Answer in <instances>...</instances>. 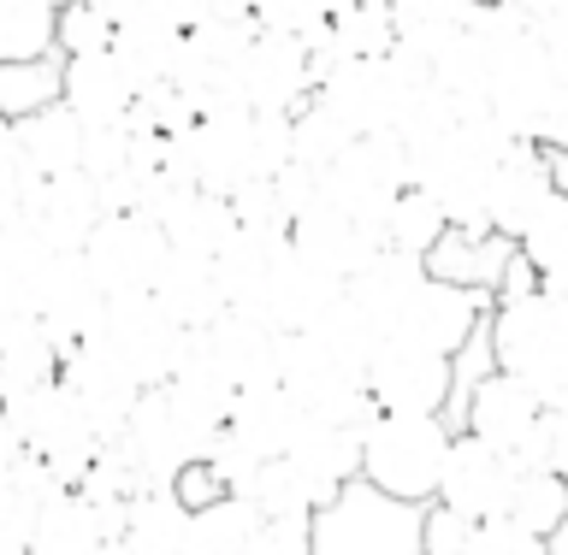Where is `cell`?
I'll return each instance as SVG.
<instances>
[{
    "instance_id": "50",
    "label": "cell",
    "mask_w": 568,
    "mask_h": 555,
    "mask_svg": "<svg viewBox=\"0 0 568 555\" xmlns=\"http://www.w3.org/2000/svg\"><path fill=\"white\" fill-rule=\"evenodd\" d=\"M95 555H131V549H124V538H113V544H101Z\"/></svg>"
},
{
    "instance_id": "17",
    "label": "cell",
    "mask_w": 568,
    "mask_h": 555,
    "mask_svg": "<svg viewBox=\"0 0 568 555\" xmlns=\"http://www.w3.org/2000/svg\"><path fill=\"white\" fill-rule=\"evenodd\" d=\"M106 296L89 255H53L48 273H42V301H36V314H42V326L60 337V349H78V343H95L101 337V319H106Z\"/></svg>"
},
{
    "instance_id": "51",
    "label": "cell",
    "mask_w": 568,
    "mask_h": 555,
    "mask_svg": "<svg viewBox=\"0 0 568 555\" xmlns=\"http://www.w3.org/2000/svg\"><path fill=\"white\" fill-rule=\"evenodd\" d=\"M53 7H71V0H53Z\"/></svg>"
},
{
    "instance_id": "20",
    "label": "cell",
    "mask_w": 568,
    "mask_h": 555,
    "mask_svg": "<svg viewBox=\"0 0 568 555\" xmlns=\"http://www.w3.org/2000/svg\"><path fill=\"white\" fill-rule=\"evenodd\" d=\"M284 461H291L296 479L308 485L314 514H320L337 491L362 479V432H349V425H332V420H308V432L296 438V450L284 455Z\"/></svg>"
},
{
    "instance_id": "7",
    "label": "cell",
    "mask_w": 568,
    "mask_h": 555,
    "mask_svg": "<svg viewBox=\"0 0 568 555\" xmlns=\"http://www.w3.org/2000/svg\"><path fill=\"white\" fill-rule=\"evenodd\" d=\"M95 343L113 349L124 361V372L149 390V384H166L178 372V361H184V349H190V331L160 308V296H113Z\"/></svg>"
},
{
    "instance_id": "3",
    "label": "cell",
    "mask_w": 568,
    "mask_h": 555,
    "mask_svg": "<svg viewBox=\"0 0 568 555\" xmlns=\"http://www.w3.org/2000/svg\"><path fill=\"white\" fill-rule=\"evenodd\" d=\"M562 106H568V78L557 71V60H550L539 24L497 48V60H491V89H486V113L504 124L509 136L545 142Z\"/></svg>"
},
{
    "instance_id": "22",
    "label": "cell",
    "mask_w": 568,
    "mask_h": 555,
    "mask_svg": "<svg viewBox=\"0 0 568 555\" xmlns=\"http://www.w3.org/2000/svg\"><path fill=\"white\" fill-rule=\"evenodd\" d=\"M314 48V71L326 78V71L349 65V60H379V53L397 48V24H390V0H355L332 18L326 30L308 35Z\"/></svg>"
},
{
    "instance_id": "2",
    "label": "cell",
    "mask_w": 568,
    "mask_h": 555,
    "mask_svg": "<svg viewBox=\"0 0 568 555\" xmlns=\"http://www.w3.org/2000/svg\"><path fill=\"white\" fill-rule=\"evenodd\" d=\"M308 532H314V555H420L426 508L397 503L379 485L355 479L314 514Z\"/></svg>"
},
{
    "instance_id": "26",
    "label": "cell",
    "mask_w": 568,
    "mask_h": 555,
    "mask_svg": "<svg viewBox=\"0 0 568 555\" xmlns=\"http://www.w3.org/2000/svg\"><path fill=\"white\" fill-rule=\"evenodd\" d=\"M12 136H18V148H24L36 177H71V172H83V136H89V124L71 113L65 101L48 106V113H36V119H24V124H12Z\"/></svg>"
},
{
    "instance_id": "33",
    "label": "cell",
    "mask_w": 568,
    "mask_h": 555,
    "mask_svg": "<svg viewBox=\"0 0 568 555\" xmlns=\"http://www.w3.org/2000/svg\"><path fill=\"white\" fill-rule=\"evenodd\" d=\"M450 237V213H444L426 189H403L397 207L385 219V248H403V255L433 260V248Z\"/></svg>"
},
{
    "instance_id": "29",
    "label": "cell",
    "mask_w": 568,
    "mask_h": 555,
    "mask_svg": "<svg viewBox=\"0 0 568 555\" xmlns=\"http://www.w3.org/2000/svg\"><path fill=\"white\" fill-rule=\"evenodd\" d=\"M474 7L468 0H390V24H397V48L420 53L426 65L468 30Z\"/></svg>"
},
{
    "instance_id": "30",
    "label": "cell",
    "mask_w": 568,
    "mask_h": 555,
    "mask_svg": "<svg viewBox=\"0 0 568 555\" xmlns=\"http://www.w3.org/2000/svg\"><path fill=\"white\" fill-rule=\"evenodd\" d=\"M60 367H65L60 337H53L42 319H30L24 331H12L7 343H0V402L24 397V390H36V384H53Z\"/></svg>"
},
{
    "instance_id": "49",
    "label": "cell",
    "mask_w": 568,
    "mask_h": 555,
    "mask_svg": "<svg viewBox=\"0 0 568 555\" xmlns=\"http://www.w3.org/2000/svg\"><path fill=\"white\" fill-rule=\"evenodd\" d=\"M550 420H557V432H562V438H568V397H562V402H557V408H550Z\"/></svg>"
},
{
    "instance_id": "18",
    "label": "cell",
    "mask_w": 568,
    "mask_h": 555,
    "mask_svg": "<svg viewBox=\"0 0 568 555\" xmlns=\"http://www.w3.org/2000/svg\"><path fill=\"white\" fill-rule=\"evenodd\" d=\"M308 402L296 397V390H284V379L273 384H248L237 390V402H231V420L225 432L243 443V450H255L261 461H284L296 450V438L308 432Z\"/></svg>"
},
{
    "instance_id": "35",
    "label": "cell",
    "mask_w": 568,
    "mask_h": 555,
    "mask_svg": "<svg viewBox=\"0 0 568 555\" xmlns=\"http://www.w3.org/2000/svg\"><path fill=\"white\" fill-rule=\"evenodd\" d=\"M248 503L261 508V521H314V496L296 479L291 461H266L248 485Z\"/></svg>"
},
{
    "instance_id": "25",
    "label": "cell",
    "mask_w": 568,
    "mask_h": 555,
    "mask_svg": "<svg viewBox=\"0 0 568 555\" xmlns=\"http://www.w3.org/2000/svg\"><path fill=\"white\" fill-rule=\"evenodd\" d=\"M154 296L184 331H207V326H220V319L231 314L220 260H202V255H172V266H166V278H160Z\"/></svg>"
},
{
    "instance_id": "4",
    "label": "cell",
    "mask_w": 568,
    "mask_h": 555,
    "mask_svg": "<svg viewBox=\"0 0 568 555\" xmlns=\"http://www.w3.org/2000/svg\"><path fill=\"white\" fill-rule=\"evenodd\" d=\"M491 343H497V367L521 372L550 408L568 397V314L545 290L497 301L491 308Z\"/></svg>"
},
{
    "instance_id": "48",
    "label": "cell",
    "mask_w": 568,
    "mask_h": 555,
    "mask_svg": "<svg viewBox=\"0 0 568 555\" xmlns=\"http://www.w3.org/2000/svg\"><path fill=\"white\" fill-rule=\"evenodd\" d=\"M545 544H550V555H568V521H562L557 532H550V538H545Z\"/></svg>"
},
{
    "instance_id": "10",
    "label": "cell",
    "mask_w": 568,
    "mask_h": 555,
    "mask_svg": "<svg viewBox=\"0 0 568 555\" xmlns=\"http://www.w3.org/2000/svg\"><path fill=\"white\" fill-rule=\"evenodd\" d=\"M367 390L385 414H450L456 397V361L420 343H390L367 361Z\"/></svg>"
},
{
    "instance_id": "12",
    "label": "cell",
    "mask_w": 568,
    "mask_h": 555,
    "mask_svg": "<svg viewBox=\"0 0 568 555\" xmlns=\"http://www.w3.org/2000/svg\"><path fill=\"white\" fill-rule=\"evenodd\" d=\"M291 248L302 260H314L320 273H332L337 284H355L385 255V225H367V219H355V213H344L337 202H326V195H314V202L291 219Z\"/></svg>"
},
{
    "instance_id": "27",
    "label": "cell",
    "mask_w": 568,
    "mask_h": 555,
    "mask_svg": "<svg viewBox=\"0 0 568 555\" xmlns=\"http://www.w3.org/2000/svg\"><path fill=\"white\" fill-rule=\"evenodd\" d=\"M65 101V53H36V60H7L0 65V119L24 124L36 113Z\"/></svg>"
},
{
    "instance_id": "45",
    "label": "cell",
    "mask_w": 568,
    "mask_h": 555,
    "mask_svg": "<svg viewBox=\"0 0 568 555\" xmlns=\"http://www.w3.org/2000/svg\"><path fill=\"white\" fill-rule=\"evenodd\" d=\"M545 166H550V184H557V195H568V148L545 142Z\"/></svg>"
},
{
    "instance_id": "40",
    "label": "cell",
    "mask_w": 568,
    "mask_h": 555,
    "mask_svg": "<svg viewBox=\"0 0 568 555\" xmlns=\"http://www.w3.org/2000/svg\"><path fill=\"white\" fill-rule=\"evenodd\" d=\"M172 491H178V503H184L190 514H202V508H213V503H225V496H231V485L213 473V461H190V467L172 479Z\"/></svg>"
},
{
    "instance_id": "32",
    "label": "cell",
    "mask_w": 568,
    "mask_h": 555,
    "mask_svg": "<svg viewBox=\"0 0 568 555\" xmlns=\"http://www.w3.org/2000/svg\"><path fill=\"white\" fill-rule=\"evenodd\" d=\"M60 48V7L53 0H0V65L36 60Z\"/></svg>"
},
{
    "instance_id": "21",
    "label": "cell",
    "mask_w": 568,
    "mask_h": 555,
    "mask_svg": "<svg viewBox=\"0 0 568 555\" xmlns=\"http://www.w3.org/2000/svg\"><path fill=\"white\" fill-rule=\"evenodd\" d=\"M136 101H142V89H136V78L124 71V60L113 48L65 60V106L83 124H119V119L136 113Z\"/></svg>"
},
{
    "instance_id": "9",
    "label": "cell",
    "mask_w": 568,
    "mask_h": 555,
    "mask_svg": "<svg viewBox=\"0 0 568 555\" xmlns=\"http://www.w3.org/2000/svg\"><path fill=\"white\" fill-rule=\"evenodd\" d=\"M344 290H349V284H337L332 273H320L314 260H302L296 248H284V255L261 273L255 290L237 301V314H248L255 326L284 337V331H308Z\"/></svg>"
},
{
    "instance_id": "28",
    "label": "cell",
    "mask_w": 568,
    "mask_h": 555,
    "mask_svg": "<svg viewBox=\"0 0 568 555\" xmlns=\"http://www.w3.org/2000/svg\"><path fill=\"white\" fill-rule=\"evenodd\" d=\"M190 538V508L178 503L172 485H149L142 496H131L124 514V549L131 555H184Z\"/></svg>"
},
{
    "instance_id": "14",
    "label": "cell",
    "mask_w": 568,
    "mask_h": 555,
    "mask_svg": "<svg viewBox=\"0 0 568 555\" xmlns=\"http://www.w3.org/2000/svg\"><path fill=\"white\" fill-rule=\"evenodd\" d=\"M486 319H491V296L462 290V284H444V278H420L415 296L397 308V319H390V337H397V343L456 354Z\"/></svg>"
},
{
    "instance_id": "52",
    "label": "cell",
    "mask_w": 568,
    "mask_h": 555,
    "mask_svg": "<svg viewBox=\"0 0 568 555\" xmlns=\"http://www.w3.org/2000/svg\"><path fill=\"white\" fill-rule=\"evenodd\" d=\"M30 555H48V549H30Z\"/></svg>"
},
{
    "instance_id": "5",
    "label": "cell",
    "mask_w": 568,
    "mask_h": 555,
    "mask_svg": "<svg viewBox=\"0 0 568 555\" xmlns=\"http://www.w3.org/2000/svg\"><path fill=\"white\" fill-rule=\"evenodd\" d=\"M7 408H12V425H18L24 455L48 461L65 485H83L89 467H95L101 450H106V438L89 425V414L78 408V397L65 390V379L36 384V390H24V397H12Z\"/></svg>"
},
{
    "instance_id": "43",
    "label": "cell",
    "mask_w": 568,
    "mask_h": 555,
    "mask_svg": "<svg viewBox=\"0 0 568 555\" xmlns=\"http://www.w3.org/2000/svg\"><path fill=\"white\" fill-rule=\"evenodd\" d=\"M539 35H545V48H550V60H557V71L568 78V12H557L550 24H539Z\"/></svg>"
},
{
    "instance_id": "44",
    "label": "cell",
    "mask_w": 568,
    "mask_h": 555,
    "mask_svg": "<svg viewBox=\"0 0 568 555\" xmlns=\"http://www.w3.org/2000/svg\"><path fill=\"white\" fill-rule=\"evenodd\" d=\"M509 7H521L532 24H550L557 12H568V0H509Z\"/></svg>"
},
{
    "instance_id": "47",
    "label": "cell",
    "mask_w": 568,
    "mask_h": 555,
    "mask_svg": "<svg viewBox=\"0 0 568 555\" xmlns=\"http://www.w3.org/2000/svg\"><path fill=\"white\" fill-rule=\"evenodd\" d=\"M545 142H557V148H568V106L557 113V124H550V136H545Z\"/></svg>"
},
{
    "instance_id": "42",
    "label": "cell",
    "mask_w": 568,
    "mask_h": 555,
    "mask_svg": "<svg viewBox=\"0 0 568 555\" xmlns=\"http://www.w3.org/2000/svg\"><path fill=\"white\" fill-rule=\"evenodd\" d=\"M248 555H314V532L308 521H266L255 532V544H248Z\"/></svg>"
},
{
    "instance_id": "36",
    "label": "cell",
    "mask_w": 568,
    "mask_h": 555,
    "mask_svg": "<svg viewBox=\"0 0 568 555\" xmlns=\"http://www.w3.org/2000/svg\"><path fill=\"white\" fill-rule=\"evenodd\" d=\"M509 521H521L527 532L550 538V532H557V526L568 521V479H562V473H521Z\"/></svg>"
},
{
    "instance_id": "46",
    "label": "cell",
    "mask_w": 568,
    "mask_h": 555,
    "mask_svg": "<svg viewBox=\"0 0 568 555\" xmlns=\"http://www.w3.org/2000/svg\"><path fill=\"white\" fill-rule=\"evenodd\" d=\"M539 290H545V296H550V301H557V308L568 314V266H557V273H545V278H539Z\"/></svg>"
},
{
    "instance_id": "23",
    "label": "cell",
    "mask_w": 568,
    "mask_h": 555,
    "mask_svg": "<svg viewBox=\"0 0 568 555\" xmlns=\"http://www.w3.org/2000/svg\"><path fill=\"white\" fill-rule=\"evenodd\" d=\"M515 248H521V243L497 237V230L450 225V237L433 248V260H426V266H433V278H444V284H462V290L491 296V308H497V284H504Z\"/></svg>"
},
{
    "instance_id": "16",
    "label": "cell",
    "mask_w": 568,
    "mask_h": 555,
    "mask_svg": "<svg viewBox=\"0 0 568 555\" xmlns=\"http://www.w3.org/2000/svg\"><path fill=\"white\" fill-rule=\"evenodd\" d=\"M60 379L65 390L78 397V408L89 414V425L113 443L124 425H131L136 414V402H142V384L124 372V361L113 349H101V343H78V349H65V367H60Z\"/></svg>"
},
{
    "instance_id": "34",
    "label": "cell",
    "mask_w": 568,
    "mask_h": 555,
    "mask_svg": "<svg viewBox=\"0 0 568 555\" xmlns=\"http://www.w3.org/2000/svg\"><path fill=\"white\" fill-rule=\"evenodd\" d=\"M349 142H355V131L332 113L326 101H308V106H302V113L291 119V160H296V166L326 172L332 160L349 148Z\"/></svg>"
},
{
    "instance_id": "39",
    "label": "cell",
    "mask_w": 568,
    "mask_h": 555,
    "mask_svg": "<svg viewBox=\"0 0 568 555\" xmlns=\"http://www.w3.org/2000/svg\"><path fill=\"white\" fill-rule=\"evenodd\" d=\"M462 555H550V544L504 514V521H479L468 532V544H462Z\"/></svg>"
},
{
    "instance_id": "6",
    "label": "cell",
    "mask_w": 568,
    "mask_h": 555,
    "mask_svg": "<svg viewBox=\"0 0 568 555\" xmlns=\"http://www.w3.org/2000/svg\"><path fill=\"white\" fill-rule=\"evenodd\" d=\"M403 189H415V160H408V142L397 131L355 136L349 148L320 172V195L337 202L344 213H355V219H367V225H385Z\"/></svg>"
},
{
    "instance_id": "8",
    "label": "cell",
    "mask_w": 568,
    "mask_h": 555,
    "mask_svg": "<svg viewBox=\"0 0 568 555\" xmlns=\"http://www.w3.org/2000/svg\"><path fill=\"white\" fill-rule=\"evenodd\" d=\"M83 255L106 296H154L172 266V243L149 213H106Z\"/></svg>"
},
{
    "instance_id": "15",
    "label": "cell",
    "mask_w": 568,
    "mask_h": 555,
    "mask_svg": "<svg viewBox=\"0 0 568 555\" xmlns=\"http://www.w3.org/2000/svg\"><path fill=\"white\" fill-rule=\"evenodd\" d=\"M545 420H550V402L521 379V372L497 367V372H486V379L474 384V397L462 402L456 432H474V438H486V443H497V450L515 455Z\"/></svg>"
},
{
    "instance_id": "37",
    "label": "cell",
    "mask_w": 568,
    "mask_h": 555,
    "mask_svg": "<svg viewBox=\"0 0 568 555\" xmlns=\"http://www.w3.org/2000/svg\"><path fill=\"white\" fill-rule=\"evenodd\" d=\"M119 42V18H106L95 0H71L60 7V53L78 60V53H106Z\"/></svg>"
},
{
    "instance_id": "13",
    "label": "cell",
    "mask_w": 568,
    "mask_h": 555,
    "mask_svg": "<svg viewBox=\"0 0 568 555\" xmlns=\"http://www.w3.org/2000/svg\"><path fill=\"white\" fill-rule=\"evenodd\" d=\"M237 83H243V101L255 106V113L296 119L302 106L314 101V89H320L308 35H273L266 30L261 42L237 60Z\"/></svg>"
},
{
    "instance_id": "38",
    "label": "cell",
    "mask_w": 568,
    "mask_h": 555,
    "mask_svg": "<svg viewBox=\"0 0 568 555\" xmlns=\"http://www.w3.org/2000/svg\"><path fill=\"white\" fill-rule=\"evenodd\" d=\"M521 255L539 266V278L557 273V266H568V195H557V202L539 213V225L521 237Z\"/></svg>"
},
{
    "instance_id": "41",
    "label": "cell",
    "mask_w": 568,
    "mask_h": 555,
    "mask_svg": "<svg viewBox=\"0 0 568 555\" xmlns=\"http://www.w3.org/2000/svg\"><path fill=\"white\" fill-rule=\"evenodd\" d=\"M468 521L462 514H450L444 503L426 508V532H420V555H462V544H468Z\"/></svg>"
},
{
    "instance_id": "11",
    "label": "cell",
    "mask_w": 568,
    "mask_h": 555,
    "mask_svg": "<svg viewBox=\"0 0 568 555\" xmlns=\"http://www.w3.org/2000/svg\"><path fill=\"white\" fill-rule=\"evenodd\" d=\"M515 485H521V467H515L509 450L474 438V432H456V450H450V467H444V485H438V503L462 514L468 526L479 521H504L515 508Z\"/></svg>"
},
{
    "instance_id": "24",
    "label": "cell",
    "mask_w": 568,
    "mask_h": 555,
    "mask_svg": "<svg viewBox=\"0 0 568 555\" xmlns=\"http://www.w3.org/2000/svg\"><path fill=\"white\" fill-rule=\"evenodd\" d=\"M113 53L136 78V89L178 83L190 65V24H172V18H131V24H119Z\"/></svg>"
},
{
    "instance_id": "1",
    "label": "cell",
    "mask_w": 568,
    "mask_h": 555,
    "mask_svg": "<svg viewBox=\"0 0 568 555\" xmlns=\"http://www.w3.org/2000/svg\"><path fill=\"white\" fill-rule=\"evenodd\" d=\"M450 450H456L450 414H379L373 432L362 438V479L379 485L385 496H397V503L433 508Z\"/></svg>"
},
{
    "instance_id": "19",
    "label": "cell",
    "mask_w": 568,
    "mask_h": 555,
    "mask_svg": "<svg viewBox=\"0 0 568 555\" xmlns=\"http://www.w3.org/2000/svg\"><path fill=\"white\" fill-rule=\"evenodd\" d=\"M550 202H557V184H550V166H545V142H515L491 184V230L521 243Z\"/></svg>"
},
{
    "instance_id": "31",
    "label": "cell",
    "mask_w": 568,
    "mask_h": 555,
    "mask_svg": "<svg viewBox=\"0 0 568 555\" xmlns=\"http://www.w3.org/2000/svg\"><path fill=\"white\" fill-rule=\"evenodd\" d=\"M261 508L248 496H225L202 514H190V538H184V555H248L261 532Z\"/></svg>"
}]
</instances>
